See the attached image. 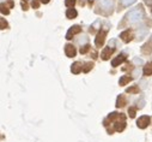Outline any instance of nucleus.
Returning a JSON list of instances; mask_svg holds the SVG:
<instances>
[{
	"instance_id": "obj_11",
	"label": "nucleus",
	"mask_w": 152,
	"mask_h": 142,
	"mask_svg": "<svg viewBox=\"0 0 152 142\" xmlns=\"http://www.w3.org/2000/svg\"><path fill=\"white\" fill-rule=\"evenodd\" d=\"M142 72H144L145 76H151V75H152V61L147 63V64L144 66Z\"/></svg>"
},
{
	"instance_id": "obj_12",
	"label": "nucleus",
	"mask_w": 152,
	"mask_h": 142,
	"mask_svg": "<svg viewBox=\"0 0 152 142\" xmlns=\"http://www.w3.org/2000/svg\"><path fill=\"white\" fill-rule=\"evenodd\" d=\"M66 16H67L69 19H73V18H75V17L78 16V12H77V10H75V9L72 7V9H68V10H67Z\"/></svg>"
},
{
	"instance_id": "obj_9",
	"label": "nucleus",
	"mask_w": 152,
	"mask_h": 142,
	"mask_svg": "<svg viewBox=\"0 0 152 142\" xmlns=\"http://www.w3.org/2000/svg\"><path fill=\"white\" fill-rule=\"evenodd\" d=\"M83 70V65L80 64V63H78V61H75L74 64H72V67H71V71L74 74V75H78L80 71Z\"/></svg>"
},
{
	"instance_id": "obj_26",
	"label": "nucleus",
	"mask_w": 152,
	"mask_h": 142,
	"mask_svg": "<svg viewBox=\"0 0 152 142\" xmlns=\"http://www.w3.org/2000/svg\"><path fill=\"white\" fill-rule=\"evenodd\" d=\"M22 6H23V10H28V4L26 3H22Z\"/></svg>"
},
{
	"instance_id": "obj_21",
	"label": "nucleus",
	"mask_w": 152,
	"mask_h": 142,
	"mask_svg": "<svg viewBox=\"0 0 152 142\" xmlns=\"http://www.w3.org/2000/svg\"><path fill=\"white\" fill-rule=\"evenodd\" d=\"M32 7L34 9H39L40 7V3L37 0H32Z\"/></svg>"
},
{
	"instance_id": "obj_13",
	"label": "nucleus",
	"mask_w": 152,
	"mask_h": 142,
	"mask_svg": "<svg viewBox=\"0 0 152 142\" xmlns=\"http://www.w3.org/2000/svg\"><path fill=\"white\" fill-rule=\"evenodd\" d=\"M125 104H126V98H125V95H120V96L118 98L116 106H118V107H122V106H125Z\"/></svg>"
},
{
	"instance_id": "obj_2",
	"label": "nucleus",
	"mask_w": 152,
	"mask_h": 142,
	"mask_svg": "<svg viewBox=\"0 0 152 142\" xmlns=\"http://www.w3.org/2000/svg\"><path fill=\"white\" fill-rule=\"evenodd\" d=\"M105 38H107V31H105V30H99V33L97 34V36H96V39H95L96 46H97V47L103 46Z\"/></svg>"
},
{
	"instance_id": "obj_19",
	"label": "nucleus",
	"mask_w": 152,
	"mask_h": 142,
	"mask_svg": "<svg viewBox=\"0 0 152 142\" xmlns=\"http://www.w3.org/2000/svg\"><path fill=\"white\" fill-rule=\"evenodd\" d=\"M89 50H90V46H89V45H84V46L80 48V53L84 54V53H86Z\"/></svg>"
},
{
	"instance_id": "obj_20",
	"label": "nucleus",
	"mask_w": 152,
	"mask_h": 142,
	"mask_svg": "<svg viewBox=\"0 0 152 142\" xmlns=\"http://www.w3.org/2000/svg\"><path fill=\"white\" fill-rule=\"evenodd\" d=\"M128 113H129V117H132V118H134V117H135V109H133V107H131V109L128 110Z\"/></svg>"
},
{
	"instance_id": "obj_10",
	"label": "nucleus",
	"mask_w": 152,
	"mask_h": 142,
	"mask_svg": "<svg viewBox=\"0 0 152 142\" xmlns=\"http://www.w3.org/2000/svg\"><path fill=\"white\" fill-rule=\"evenodd\" d=\"M120 38L125 41V42H129L132 40V33L129 30H126V31H122L121 35H120Z\"/></svg>"
},
{
	"instance_id": "obj_8",
	"label": "nucleus",
	"mask_w": 152,
	"mask_h": 142,
	"mask_svg": "<svg viewBox=\"0 0 152 142\" xmlns=\"http://www.w3.org/2000/svg\"><path fill=\"white\" fill-rule=\"evenodd\" d=\"M113 0H99V6L103 10H109L113 7Z\"/></svg>"
},
{
	"instance_id": "obj_27",
	"label": "nucleus",
	"mask_w": 152,
	"mask_h": 142,
	"mask_svg": "<svg viewBox=\"0 0 152 142\" xmlns=\"http://www.w3.org/2000/svg\"><path fill=\"white\" fill-rule=\"evenodd\" d=\"M41 3H43V4H48L49 3V0H40Z\"/></svg>"
},
{
	"instance_id": "obj_22",
	"label": "nucleus",
	"mask_w": 152,
	"mask_h": 142,
	"mask_svg": "<svg viewBox=\"0 0 152 142\" xmlns=\"http://www.w3.org/2000/svg\"><path fill=\"white\" fill-rule=\"evenodd\" d=\"M9 12H10V11H9V9H6V5H5V6L3 5V6H1V13H3V15H4V13H5V15H9Z\"/></svg>"
},
{
	"instance_id": "obj_5",
	"label": "nucleus",
	"mask_w": 152,
	"mask_h": 142,
	"mask_svg": "<svg viewBox=\"0 0 152 142\" xmlns=\"http://www.w3.org/2000/svg\"><path fill=\"white\" fill-rule=\"evenodd\" d=\"M65 53H66V55H67V57L73 58V57H75V53H77V50H75V47H74L73 45L67 44V45L65 46Z\"/></svg>"
},
{
	"instance_id": "obj_23",
	"label": "nucleus",
	"mask_w": 152,
	"mask_h": 142,
	"mask_svg": "<svg viewBox=\"0 0 152 142\" xmlns=\"http://www.w3.org/2000/svg\"><path fill=\"white\" fill-rule=\"evenodd\" d=\"M0 22H1V29H5V28H7V22H6V21H4V18H1V19H0Z\"/></svg>"
},
{
	"instance_id": "obj_17",
	"label": "nucleus",
	"mask_w": 152,
	"mask_h": 142,
	"mask_svg": "<svg viewBox=\"0 0 152 142\" xmlns=\"http://www.w3.org/2000/svg\"><path fill=\"white\" fill-rule=\"evenodd\" d=\"M92 67H94V64L92 63H86L85 66H83V70L85 71V72H89L90 69H92Z\"/></svg>"
},
{
	"instance_id": "obj_16",
	"label": "nucleus",
	"mask_w": 152,
	"mask_h": 142,
	"mask_svg": "<svg viewBox=\"0 0 152 142\" xmlns=\"http://www.w3.org/2000/svg\"><path fill=\"white\" fill-rule=\"evenodd\" d=\"M74 4H75V0H65V5L69 9H72L74 6Z\"/></svg>"
},
{
	"instance_id": "obj_14",
	"label": "nucleus",
	"mask_w": 152,
	"mask_h": 142,
	"mask_svg": "<svg viewBox=\"0 0 152 142\" xmlns=\"http://www.w3.org/2000/svg\"><path fill=\"white\" fill-rule=\"evenodd\" d=\"M131 81H132V77H129V76H122V77L120 78L119 83H120V86H126V84L129 83Z\"/></svg>"
},
{
	"instance_id": "obj_7",
	"label": "nucleus",
	"mask_w": 152,
	"mask_h": 142,
	"mask_svg": "<svg viewBox=\"0 0 152 142\" xmlns=\"http://www.w3.org/2000/svg\"><path fill=\"white\" fill-rule=\"evenodd\" d=\"M126 54H120L119 57H116L115 59H113V61H111V65L113 66H119V65H121L125 60H126Z\"/></svg>"
},
{
	"instance_id": "obj_4",
	"label": "nucleus",
	"mask_w": 152,
	"mask_h": 142,
	"mask_svg": "<svg viewBox=\"0 0 152 142\" xmlns=\"http://www.w3.org/2000/svg\"><path fill=\"white\" fill-rule=\"evenodd\" d=\"M150 122H151V119H150L148 116H141V117L138 119V126H139L140 129H145V128L148 126Z\"/></svg>"
},
{
	"instance_id": "obj_25",
	"label": "nucleus",
	"mask_w": 152,
	"mask_h": 142,
	"mask_svg": "<svg viewBox=\"0 0 152 142\" xmlns=\"http://www.w3.org/2000/svg\"><path fill=\"white\" fill-rule=\"evenodd\" d=\"M116 117H118V113H116V112H113L111 115H109L108 118H109V119H114V118H116Z\"/></svg>"
},
{
	"instance_id": "obj_15",
	"label": "nucleus",
	"mask_w": 152,
	"mask_h": 142,
	"mask_svg": "<svg viewBox=\"0 0 152 142\" xmlns=\"http://www.w3.org/2000/svg\"><path fill=\"white\" fill-rule=\"evenodd\" d=\"M135 1H137V0H121V4H122L124 6H129V5L134 4Z\"/></svg>"
},
{
	"instance_id": "obj_3",
	"label": "nucleus",
	"mask_w": 152,
	"mask_h": 142,
	"mask_svg": "<svg viewBox=\"0 0 152 142\" xmlns=\"http://www.w3.org/2000/svg\"><path fill=\"white\" fill-rule=\"evenodd\" d=\"M80 31H82V27H79V25H73L72 28L68 29V31H67V34H66V39H67V40L72 39L74 35L79 34Z\"/></svg>"
},
{
	"instance_id": "obj_24",
	"label": "nucleus",
	"mask_w": 152,
	"mask_h": 142,
	"mask_svg": "<svg viewBox=\"0 0 152 142\" xmlns=\"http://www.w3.org/2000/svg\"><path fill=\"white\" fill-rule=\"evenodd\" d=\"M148 46L151 47V51H152V36H151V39H150V41H148V42H147V44L145 45V47H142V48H147Z\"/></svg>"
},
{
	"instance_id": "obj_18",
	"label": "nucleus",
	"mask_w": 152,
	"mask_h": 142,
	"mask_svg": "<svg viewBox=\"0 0 152 142\" xmlns=\"http://www.w3.org/2000/svg\"><path fill=\"white\" fill-rule=\"evenodd\" d=\"M139 92V88L137 87V86H133V87H131V88H128L127 89V93H133V94H137Z\"/></svg>"
},
{
	"instance_id": "obj_1",
	"label": "nucleus",
	"mask_w": 152,
	"mask_h": 142,
	"mask_svg": "<svg viewBox=\"0 0 152 142\" xmlns=\"http://www.w3.org/2000/svg\"><path fill=\"white\" fill-rule=\"evenodd\" d=\"M144 18V11L141 9H135L127 13V19L129 23H138Z\"/></svg>"
},
{
	"instance_id": "obj_6",
	"label": "nucleus",
	"mask_w": 152,
	"mask_h": 142,
	"mask_svg": "<svg viewBox=\"0 0 152 142\" xmlns=\"http://www.w3.org/2000/svg\"><path fill=\"white\" fill-rule=\"evenodd\" d=\"M113 52H114V46H108V47H105L104 50H103V52H102V58L104 59V60H107V59H109V57L113 54Z\"/></svg>"
}]
</instances>
